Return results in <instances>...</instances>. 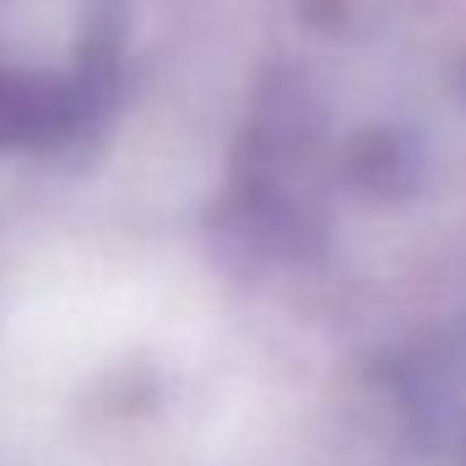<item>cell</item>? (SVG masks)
Here are the masks:
<instances>
[{
	"instance_id": "cell-1",
	"label": "cell",
	"mask_w": 466,
	"mask_h": 466,
	"mask_svg": "<svg viewBox=\"0 0 466 466\" xmlns=\"http://www.w3.org/2000/svg\"><path fill=\"white\" fill-rule=\"evenodd\" d=\"M71 93L49 87V82H22V76H0V147H33L49 141L71 125Z\"/></svg>"
}]
</instances>
